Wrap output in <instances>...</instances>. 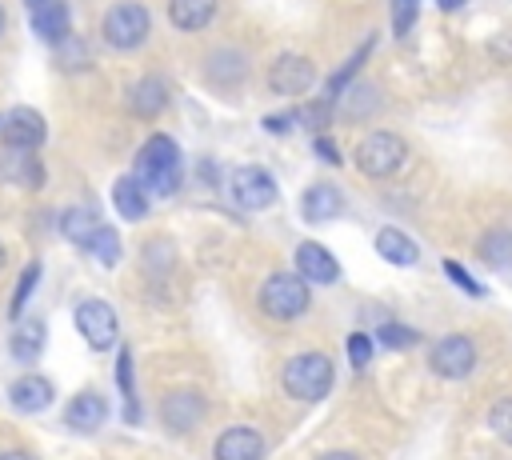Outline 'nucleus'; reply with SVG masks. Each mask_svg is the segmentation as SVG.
I'll return each instance as SVG.
<instances>
[{"instance_id":"f257e3e1","label":"nucleus","mask_w":512,"mask_h":460,"mask_svg":"<svg viewBox=\"0 0 512 460\" xmlns=\"http://www.w3.org/2000/svg\"><path fill=\"white\" fill-rule=\"evenodd\" d=\"M136 184L156 196H172L180 188V148L172 136H152L136 156Z\"/></svg>"},{"instance_id":"f03ea898","label":"nucleus","mask_w":512,"mask_h":460,"mask_svg":"<svg viewBox=\"0 0 512 460\" xmlns=\"http://www.w3.org/2000/svg\"><path fill=\"white\" fill-rule=\"evenodd\" d=\"M332 360L324 356V352H300V356H292L288 364H284V392L288 396H296V400H324L328 396V388H332Z\"/></svg>"},{"instance_id":"7ed1b4c3","label":"nucleus","mask_w":512,"mask_h":460,"mask_svg":"<svg viewBox=\"0 0 512 460\" xmlns=\"http://www.w3.org/2000/svg\"><path fill=\"white\" fill-rule=\"evenodd\" d=\"M308 304H312V292L296 272L292 276L288 272H272L264 280V288H260V308L272 320H296V316L308 312Z\"/></svg>"},{"instance_id":"20e7f679","label":"nucleus","mask_w":512,"mask_h":460,"mask_svg":"<svg viewBox=\"0 0 512 460\" xmlns=\"http://www.w3.org/2000/svg\"><path fill=\"white\" fill-rule=\"evenodd\" d=\"M404 156H408V148H404V140L396 136V132H368L364 140H360V148H356V164H360V172L364 176H392L400 164H404Z\"/></svg>"},{"instance_id":"39448f33","label":"nucleus","mask_w":512,"mask_h":460,"mask_svg":"<svg viewBox=\"0 0 512 460\" xmlns=\"http://www.w3.org/2000/svg\"><path fill=\"white\" fill-rule=\"evenodd\" d=\"M144 36H148V8L144 4L120 0V4H112L104 12V40L112 48H124L128 52V48L144 44Z\"/></svg>"},{"instance_id":"423d86ee","label":"nucleus","mask_w":512,"mask_h":460,"mask_svg":"<svg viewBox=\"0 0 512 460\" xmlns=\"http://www.w3.org/2000/svg\"><path fill=\"white\" fill-rule=\"evenodd\" d=\"M428 364H432V372H436V376H444V380H460V376H468V372H472V364H476V344H472V336L452 332V336L436 340V348H432Z\"/></svg>"},{"instance_id":"0eeeda50","label":"nucleus","mask_w":512,"mask_h":460,"mask_svg":"<svg viewBox=\"0 0 512 460\" xmlns=\"http://www.w3.org/2000/svg\"><path fill=\"white\" fill-rule=\"evenodd\" d=\"M228 188H232V200H236L240 208H248V212L268 208V204L276 200V180H272V172H268V168H256V164L236 168L232 180H228Z\"/></svg>"},{"instance_id":"6e6552de","label":"nucleus","mask_w":512,"mask_h":460,"mask_svg":"<svg viewBox=\"0 0 512 460\" xmlns=\"http://www.w3.org/2000/svg\"><path fill=\"white\" fill-rule=\"evenodd\" d=\"M268 84H272V92H280V96H304V92L316 84V68H312L308 56H300V52H284V56L272 60V68H268Z\"/></svg>"},{"instance_id":"1a4fd4ad","label":"nucleus","mask_w":512,"mask_h":460,"mask_svg":"<svg viewBox=\"0 0 512 460\" xmlns=\"http://www.w3.org/2000/svg\"><path fill=\"white\" fill-rule=\"evenodd\" d=\"M76 332H80L96 352H104V348L116 344L120 324H116V312H112L104 300H84V304L76 308Z\"/></svg>"},{"instance_id":"9d476101","label":"nucleus","mask_w":512,"mask_h":460,"mask_svg":"<svg viewBox=\"0 0 512 460\" xmlns=\"http://www.w3.org/2000/svg\"><path fill=\"white\" fill-rule=\"evenodd\" d=\"M0 140L8 148H16V152L40 148V140H44V116L32 112V108H12L4 116V124H0Z\"/></svg>"},{"instance_id":"9b49d317","label":"nucleus","mask_w":512,"mask_h":460,"mask_svg":"<svg viewBox=\"0 0 512 460\" xmlns=\"http://www.w3.org/2000/svg\"><path fill=\"white\" fill-rule=\"evenodd\" d=\"M296 276L304 284H336L340 280V264L328 248H320L316 240H304L296 248Z\"/></svg>"},{"instance_id":"f8f14e48","label":"nucleus","mask_w":512,"mask_h":460,"mask_svg":"<svg viewBox=\"0 0 512 460\" xmlns=\"http://www.w3.org/2000/svg\"><path fill=\"white\" fill-rule=\"evenodd\" d=\"M204 396L200 392H172V396H164V404H160V420L172 428V432H192L200 420H204Z\"/></svg>"},{"instance_id":"ddd939ff","label":"nucleus","mask_w":512,"mask_h":460,"mask_svg":"<svg viewBox=\"0 0 512 460\" xmlns=\"http://www.w3.org/2000/svg\"><path fill=\"white\" fill-rule=\"evenodd\" d=\"M212 456L216 460H260L264 456V436L256 428H224L212 444Z\"/></svg>"},{"instance_id":"4468645a","label":"nucleus","mask_w":512,"mask_h":460,"mask_svg":"<svg viewBox=\"0 0 512 460\" xmlns=\"http://www.w3.org/2000/svg\"><path fill=\"white\" fill-rule=\"evenodd\" d=\"M108 420V400L100 392H76L64 408V424L76 432H96Z\"/></svg>"},{"instance_id":"2eb2a0df","label":"nucleus","mask_w":512,"mask_h":460,"mask_svg":"<svg viewBox=\"0 0 512 460\" xmlns=\"http://www.w3.org/2000/svg\"><path fill=\"white\" fill-rule=\"evenodd\" d=\"M28 12H32V28L40 40L56 44L68 36V4L64 0H24Z\"/></svg>"},{"instance_id":"dca6fc26","label":"nucleus","mask_w":512,"mask_h":460,"mask_svg":"<svg viewBox=\"0 0 512 460\" xmlns=\"http://www.w3.org/2000/svg\"><path fill=\"white\" fill-rule=\"evenodd\" d=\"M12 404L20 408V412H44L48 404H52V380H44V376H36V372H28V376H20L16 384H12Z\"/></svg>"},{"instance_id":"f3484780","label":"nucleus","mask_w":512,"mask_h":460,"mask_svg":"<svg viewBox=\"0 0 512 460\" xmlns=\"http://www.w3.org/2000/svg\"><path fill=\"white\" fill-rule=\"evenodd\" d=\"M216 16V0H168V20L180 32H200Z\"/></svg>"},{"instance_id":"a211bd4d","label":"nucleus","mask_w":512,"mask_h":460,"mask_svg":"<svg viewBox=\"0 0 512 460\" xmlns=\"http://www.w3.org/2000/svg\"><path fill=\"white\" fill-rule=\"evenodd\" d=\"M128 104H132L136 116H160V108L168 104V84H164V76H140V80L132 84Z\"/></svg>"},{"instance_id":"6ab92c4d","label":"nucleus","mask_w":512,"mask_h":460,"mask_svg":"<svg viewBox=\"0 0 512 460\" xmlns=\"http://www.w3.org/2000/svg\"><path fill=\"white\" fill-rule=\"evenodd\" d=\"M376 252H380L388 264H400V268H408V264L420 260L416 240H412L408 232H400V228H380V232H376Z\"/></svg>"},{"instance_id":"aec40b11","label":"nucleus","mask_w":512,"mask_h":460,"mask_svg":"<svg viewBox=\"0 0 512 460\" xmlns=\"http://www.w3.org/2000/svg\"><path fill=\"white\" fill-rule=\"evenodd\" d=\"M344 208V196L332 188V184H312L308 192H304V200H300V212H304V220H332L336 212Z\"/></svg>"},{"instance_id":"412c9836","label":"nucleus","mask_w":512,"mask_h":460,"mask_svg":"<svg viewBox=\"0 0 512 460\" xmlns=\"http://www.w3.org/2000/svg\"><path fill=\"white\" fill-rule=\"evenodd\" d=\"M112 204L124 220H144L148 216V192L136 184V176H120L112 188Z\"/></svg>"},{"instance_id":"4be33fe9","label":"nucleus","mask_w":512,"mask_h":460,"mask_svg":"<svg viewBox=\"0 0 512 460\" xmlns=\"http://www.w3.org/2000/svg\"><path fill=\"white\" fill-rule=\"evenodd\" d=\"M60 232H64L72 244H80V248H92V240H96L100 224H96V216H92L88 208H68V212L60 216Z\"/></svg>"},{"instance_id":"5701e85b","label":"nucleus","mask_w":512,"mask_h":460,"mask_svg":"<svg viewBox=\"0 0 512 460\" xmlns=\"http://www.w3.org/2000/svg\"><path fill=\"white\" fill-rule=\"evenodd\" d=\"M208 76H212L216 84H232V80H240V76H244V60H240V52H236V48H216V52L208 56Z\"/></svg>"},{"instance_id":"b1692460","label":"nucleus","mask_w":512,"mask_h":460,"mask_svg":"<svg viewBox=\"0 0 512 460\" xmlns=\"http://www.w3.org/2000/svg\"><path fill=\"white\" fill-rule=\"evenodd\" d=\"M40 348H44V320L20 324L16 336H12V356H16V360H36Z\"/></svg>"},{"instance_id":"393cba45","label":"nucleus","mask_w":512,"mask_h":460,"mask_svg":"<svg viewBox=\"0 0 512 460\" xmlns=\"http://www.w3.org/2000/svg\"><path fill=\"white\" fill-rule=\"evenodd\" d=\"M480 256H484L488 264H496V268L512 264V232H508V228H496V232H488V236L480 240Z\"/></svg>"},{"instance_id":"a878e982","label":"nucleus","mask_w":512,"mask_h":460,"mask_svg":"<svg viewBox=\"0 0 512 460\" xmlns=\"http://www.w3.org/2000/svg\"><path fill=\"white\" fill-rule=\"evenodd\" d=\"M116 380H120V392H124V416L128 420H140V408H136V384H132V352L120 348V360H116Z\"/></svg>"},{"instance_id":"bb28decb","label":"nucleus","mask_w":512,"mask_h":460,"mask_svg":"<svg viewBox=\"0 0 512 460\" xmlns=\"http://www.w3.org/2000/svg\"><path fill=\"white\" fill-rule=\"evenodd\" d=\"M36 284H40V264L32 260V264L20 272V284H16V292H12V308H8V316H20V312H24L28 296L36 292Z\"/></svg>"},{"instance_id":"cd10ccee","label":"nucleus","mask_w":512,"mask_h":460,"mask_svg":"<svg viewBox=\"0 0 512 460\" xmlns=\"http://www.w3.org/2000/svg\"><path fill=\"white\" fill-rule=\"evenodd\" d=\"M488 428H492L504 444H512V396H508V400H496V404L488 408Z\"/></svg>"},{"instance_id":"c85d7f7f","label":"nucleus","mask_w":512,"mask_h":460,"mask_svg":"<svg viewBox=\"0 0 512 460\" xmlns=\"http://www.w3.org/2000/svg\"><path fill=\"white\" fill-rule=\"evenodd\" d=\"M92 252H96L100 264H116V260H120V236L100 224V232H96V240H92Z\"/></svg>"},{"instance_id":"c756f323","label":"nucleus","mask_w":512,"mask_h":460,"mask_svg":"<svg viewBox=\"0 0 512 460\" xmlns=\"http://www.w3.org/2000/svg\"><path fill=\"white\" fill-rule=\"evenodd\" d=\"M376 340H380L384 348H412V344H416L420 336H416L412 328H404V324H380Z\"/></svg>"},{"instance_id":"7c9ffc66","label":"nucleus","mask_w":512,"mask_h":460,"mask_svg":"<svg viewBox=\"0 0 512 460\" xmlns=\"http://www.w3.org/2000/svg\"><path fill=\"white\" fill-rule=\"evenodd\" d=\"M368 48H372V40H368V44H364V48H360V52H356V56H352V60H348V64H344V68H340V72H336L332 80H328V96H340V92L348 88V80H352V76H356V68L364 64Z\"/></svg>"},{"instance_id":"2f4dec72","label":"nucleus","mask_w":512,"mask_h":460,"mask_svg":"<svg viewBox=\"0 0 512 460\" xmlns=\"http://www.w3.org/2000/svg\"><path fill=\"white\" fill-rule=\"evenodd\" d=\"M348 360H352V368H368V360H372V336L352 332L348 336Z\"/></svg>"},{"instance_id":"473e14b6","label":"nucleus","mask_w":512,"mask_h":460,"mask_svg":"<svg viewBox=\"0 0 512 460\" xmlns=\"http://www.w3.org/2000/svg\"><path fill=\"white\" fill-rule=\"evenodd\" d=\"M416 24V0H392V28L396 36H404Z\"/></svg>"},{"instance_id":"72a5a7b5","label":"nucleus","mask_w":512,"mask_h":460,"mask_svg":"<svg viewBox=\"0 0 512 460\" xmlns=\"http://www.w3.org/2000/svg\"><path fill=\"white\" fill-rule=\"evenodd\" d=\"M444 272H448V276H452V284H456V288H464L468 296H484V284H476V280H472L456 260H444Z\"/></svg>"},{"instance_id":"f704fd0d","label":"nucleus","mask_w":512,"mask_h":460,"mask_svg":"<svg viewBox=\"0 0 512 460\" xmlns=\"http://www.w3.org/2000/svg\"><path fill=\"white\" fill-rule=\"evenodd\" d=\"M316 152H320L328 164H340V152H336V144H332V140H324V136H320V140H316Z\"/></svg>"},{"instance_id":"c9c22d12","label":"nucleus","mask_w":512,"mask_h":460,"mask_svg":"<svg viewBox=\"0 0 512 460\" xmlns=\"http://www.w3.org/2000/svg\"><path fill=\"white\" fill-rule=\"evenodd\" d=\"M268 128H272V132H284V128H292V112H288V116H276V120H268Z\"/></svg>"},{"instance_id":"e433bc0d","label":"nucleus","mask_w":512,"mask_h":460,"mask_svg":"<svg viewBox=\"0 0 512 460\" xmlns=\"http://www.w3.org/2000/svg\"><path fill=\"white\" fill-rule=\"evenodd\" d=\"M320 460H360V456H352V452H324Z\"/></svg>"},{"instance_id":"4c0bfd02","label":"nucleus","mask_w":512,"mask_h":460,"mask_svg":"<svg viewBox=\"0 0 512 460\" xmlns=\"http://www.w3.org/2000/svg\"><path fill=\"white\" fill-rule=\"evenodd\" d=\"M436 4H440V8H444V12H452V8H460V4H464V0H436Z\"/></svg>"},{"instance_id":"58836bf2","label":"nucleus","mask_w":512,"mask_h":460,"mask_svg":"<svg viewBox=\"0 0 512 460\" xmlns=\"http://www.w3.org/2000/svg\"><path fill=\"white\" fill-rule=\"evenodd\" d=\"M0 460H28V456H24V452H4Z\"/></svg>"},{"instance_id":"ea45409f","label":"nucleus","mask_w":512,"mask_h":460,"mask_svg":"<svg viewBox=\"0 0 512 460\" xmlns=\"http://www.w3.org/2000/svg\"><path fill=\"white\" fill-rule=\"evenodd\" d=\"M4 260H8V252H4V244H0V268H4Z\"/></svg>"},{"instance_id":"a19ab883","label":"nucleus","mask_w":512,"mask_h":460,"mask_svg":"<svg viewBox=\"0 0 512 460\" xmlns=\"http://www.w3.org/2000/svg\"><path fill=\"white\" fill-rule=\"evenodd\" d=\"M0 32H4V8H0Z\"/></svg>"},{"instance_id":"79ce46f5","label":"nucleus","mask_w":512,"mask_h":460,"mask_svg":"<svg viewBox=\"0 0 512 460\" xmlns=\"http://www.w3.org/2000/svg\"><path fill=\"white\" fill-rule=\"evenodd\" d=\"M0 124H4V120H0Z\"/></svg>"}]
</instances>
